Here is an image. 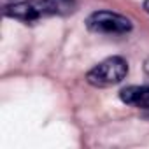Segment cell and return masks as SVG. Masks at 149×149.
I'll return each mask as SVG.
<instances>
[{
  "label": "cell",
  "mask_w": 149,
  "mask_h": 149,
  "mask_svg": "<svg viewBox=\"0 0 149 149\" xmlns=\"http://www.w3.org/2000/svg\"><path fill=\"white\" fill-rule=\"evenodd\" d=\"M76 9V0H23L6 6L4 16L23 23H33L49 16H67Z\"/></svg>",
  "instance_id": "obj_1"
},
{
  "label": "cell",
  "mask_w": 149,
  "mask_h": 149,
  "mask_svg": "<svg viewBox=\"0 0 149 149\" xmlns=\"http://www.w3.org/2000/svg\"><path fill=\"white\" fill-rule=\"evenodd\" d=\"M128 76V63L123 56H111L100 61L86 74V83L95 88H109L119 84Z\"/></svg>",
  "instance_id": "obj_2"
},
{
  "label": "cell",
  "mask_w": 149,
  "mask_h": 149,
  "mask_svg": "<svg viewBox=\"0 0 149 149\" xmlns=\"http://www.w3.org/2000/svg\"><path fill=\"white\" fill-rule=\"evenodd\" d=\"M86 28L93 33L125 35L132 32L133 23L130 18L112 11H95L86 18Z\"/></svg>",
  "instance_id": "obj_3"
},
{
  "label": "cell",
  "mask_w": 149,
  "mask_h": 149,
  "mask_svg": "<svg viewBox=\"0 0 149 149\" xmlns=\"http://www.w3.org/2000/svg\"><path fill=\"white\" fill-rule=\"evenodd\" d=\"M123 104L149 112V86H126L119 91Z\"/></svg>",
  "instance_id": "obj_4"
},
{
  "label": "cell",
  "mask_w": 149,
  "mask_h": 149,
  "mask_svg": "<svg viewBox=\"0 0 149 149\" xmlns=\"http://www.w3.org/2000/svg\"><path fill=\"white\" fill-rule=\"evenodd\" d=\"M142 6H144V11L149 14V0H144V4H142Z\"/></svg>",
  "instance_id": "obj_5"
},
{
  "label": "cell",
  "mask_w": 149,
  "mask_h": 149,
  "mask_svg": "<svg viewBox=\"0 0 149 149\" xmlns=\"http://www.w3.org/2000/svg\"><path fill=\"white\" fill-rule=\"evenodd\" d=\"M146 74H147V77H149V60L146 61Z\"/></svg>",
  "instance_id": "obj_6"
}]
</instances>
